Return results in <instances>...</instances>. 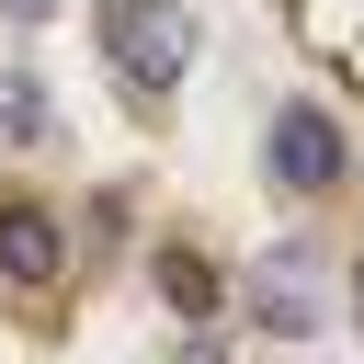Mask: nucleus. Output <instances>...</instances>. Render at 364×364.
<instances>
[{
	"mask_svg": "<svg viewBox=\"0 0 364 364\" xmlns=\"http://www.w3.org/2000/svg\"><path fill=\"white\" fill-rule=\"evenodd\" d=\"M0 136H11V148H34V136H46V102H34V80H23V68H0Z\"/></svg>",
	"mask_w": 364,
	"mask_h": 364,
	"instance_id": "6",
	"label": "nucleus"
},
{
	"mask_svg": "<svg viewBox=\"0 0 364 364\" xmlns=\"http://www.w3.org/2000/svg\"><path fill=\"white\" fill-rule=\"evenodd\" d=\"M0 11H11V23H46V11H57V0H0Z\"/></svg>",
	"mask_w": 364,
	"mask_h": 364,
	"instance_id": "7",
	"label": "nucleus"
},
{
	"mask_svg": "<svg viewBox=\"0 0 364 364\" xmlns=\"http://www.w3.org/2000/svg\"><path fill=\"white\" fill-rule=\"evenodd\" d=\"M159 307H171V318H205V307H216V273H205L193 250H159Z\"/></svg>",
	"mask_w": 364,
	"mask_h": 364,
	"instance_id": "5",
	"label": "nucleus"
},
{
	"mask_svg": "<svg viewBox=\"0 0 364 364\" xmlns=\"http://www.w3.org/2000/svg\"><path fill=\"white\" fill-rule=\"evenodd\" d=\"M341 307H353V330H364V262H353V296H341Z\"/></svg>",
	"mask_w": 364,
	"mask_h": 364,
	"instance_id": "8",
	"label": "nucleus"
},
{
	"mask_svg": "<svg viewBox=\"0 0 364 364\" xmlns=\"http://www.w3.org/2000/svg\"><path fill=\"white\" fill-rule=\"evenodd\" d=\"M262 171H273L284 193H330V182L353 171V148H341V125H330L318 102H284L273 136H262Z\"/></svg>",
	"mask_w": 364,
	"mask_h": 364,
	"instance_id": "2",
	"label": "nucleus"
},
{
	"mask_svg": "<svg viewBox=\"0 0 364 364\" xmlns=\"http://www.w3.org/2000/svg\"><path fill=\"white\" fill-rule=\"evenodd\" d=\"M102 11V57L159 102V91H182V68L205 57V23L182 11V0H91Z\"/></svg>",
	"mask_w": 364,
	"mask_h": 364,
	"instance_id": "1",
	"label": "nucleus"
},
{
	"mask_svg": "<svg viewBox=\"0 0 364 364\" xmlns=\"http://www.w3.org/2000/svg\"><path fill=\"white\" fill-rule=\"evenodd\" d=\"M0 273H11V284H34V296L68 273V239H57V216H46V205H0Z\"/></svg>",
	"mask_w": 364,
	"mask_h": 364,
	"instance_id": "4",
	"label": "nucleus"
},
{
	"mask_svg": "<svg viewBox=\"0 0 364 364\" xmlns=\"http://www.w3.org/2000/svg\"><path fill=\"white\" fill-rule=\"evenodd\" d=\"M250 318H262V330H284V341H307V330H318V250H307V239H284V250H262V262H250Z\"/></svg>",
	"mask_w": 364,
	"mask_h": 364,
	"instance_id": "3",
	"label": "nucleus"
}]
</instances>
